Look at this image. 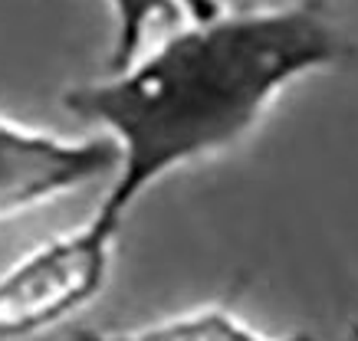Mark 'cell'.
<instances>
[{"instance_id":"7","label":"cell","mask_w":358,"mask_h":341,"mask_svg":"<svg viewBox=\"0 0 358 341\" xmlns=\"http://www.w3.org/2000/svg\"><path fill=\"white\" fill-rule=\"evenodd\" d=\"M348 341H358V325L352 328V335H348Z\"/></svg>"},{"instance_id":"1","label":"cell","mask_w":358,"mask_h":341,"mask_svg":"<svg viewBox=\"0 0 358 341\" xmlns=\"http://www.w3.org/2000/svg\"><path fill=\"white\" fill-rule=\"evenodd\" d=\"M345 59L342 30L322 3L306 0L187 20L122 73L73 86L63 105L106 128L122 151L96 213L125 223L152 184L240 144L282 89Z\"/></svg>"},{"instance_id":"6","label":"cell","mask_w":358,"mask_h":341,"mask_svg":"<svg viewBox=\"0 0 358 341\" xmlns=\"http://www.w3.org/2000/svg\"><path fill=\"white\" fill-rule=\"evenodd\" d=\"M181 3V10H185L187 20H214V17H220L224 13V3L220 0H178Z\"/></svg>"},{"instance_id":"5","label":"cell","mask_w":358,"mask_h":341,"mask_svg":"<svg viewBox=\"0 0 358 341\" xmlns=\"http://www.w3.org/2000/svg\"><path fill=\"white\" fill-rule=\"evenodd\" d=\"M115 20V43L109 53V73L131 66L145 50V36L155 23H181L185 10L178 0H106Z\"/></svg>"},{"instance_id":"2","label":"cell","mask_w":358,"mask_h":341,"mask_svg":"<svg viewBox=\"0 0 358 341\" xmlns=\"http://www.w3.org/2000/svg\"><path fill=\"white\" fill-rule=\"evenodd\" d=\"M119 233L122 223L92 213L7 266L0 273V341L33 338L92 305L109 286Z\"/></svg>"},{"instance_id":"3","label":"cell","mask_w":358,"mask_h":341,"mask_svg":"<svg viewBox=\"0 0 358 341\" xmlns=\"http://www.w3.org/2000/svg\"><path fill=\"white\" fill-rule=\"evenodd\" d=\"M122 151L112 138L69 142L0 115V223L119 174Z\"/></svg>"},{"instance_id":"4","label":"cell","mask_w":358,"mask_h":341,"mask_svg":"<svg viewBox=\"0 0 358 341\" xmlns=\"http://www.w3.org/2000/svg\"><path fill=\"white\" fill-rule=\"evenodd\" d=\"M66 341H313V335L296 331L286 338H270L260 328H253L250 321L234 315L224 305H197L168 319H158L152 325H138V328H122V331H96L83 328L69 335Z\"/></svg>"}]
</instances>
